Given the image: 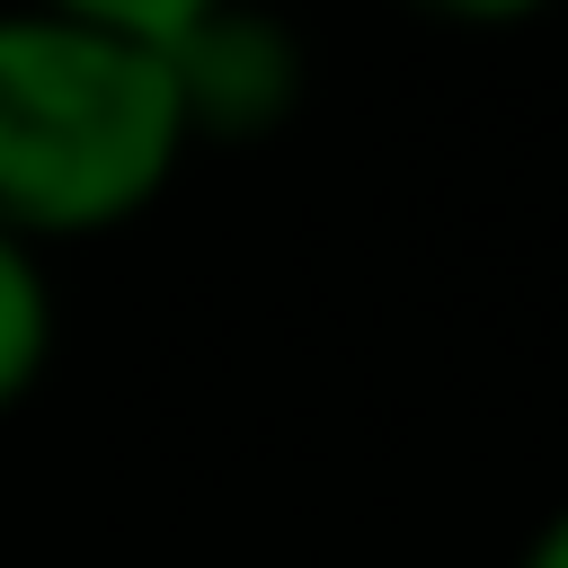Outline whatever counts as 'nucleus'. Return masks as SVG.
<instances>
[{
	"instance_id": "f257e3e1",
	"label": "nucleus",
	"mask_w": 568,
	"mask_h": 568,
	"mask_svg": "<svg viewBox=\"0 0 568 568\" xmlns=\"http://www.w3.org/2000/svg\"><path fill=\"white\" fill-rule=\"evenodd\" d=\"M186 160L160 44L0 0V231L71 248L142 222Z\"/></svg>"
},
{
	"instance_id": "f03ea898",
	"label": "nucleus",
	"mask_w": 568,
	"mask_h": 568,
	"mask_svg": "<svg viewBox=\"0 0 568 568\" xmlns=\"http://www.w3.org/2000/svg\"><path fill=\"white\" fill-rule=\"evenodd\" d=\"M160 62H169V89H178V115H186V151H204V142H266L302 106V44L257 0L204 9L186 36L160 44Z\"/></svg>"
},
{
	"instance_id": "7ed1b4c3",
	"label": "nucleus",
	"mask_w": 568,
	"mask_h": 568,
	"mask_svg": "<svg viewBox=\"0 0 568 568\" xmlns=\"http://www.w3.org/2000/svg\"><path fill=\"white\" fill-rule=\"evenodd\" d=\"M53 337H62L53 266H44V248H27V240H9V231H0V417L44 382Z\"/></svg>"
},
{
	"instance_id": "20e7f679",
	"label": "nucleus",
	"mask_w": 568,
	"mask_h": 568,
	"mask_svg": "<svg viewBox=\"0 0 568 568\" xmlns=\"http://www.w3.org/2000/svg\"><path fill=\"white\" fill-rule=\"evenodd\" d=\"M27 9H53V18H80V27H106V36H133V44H169L186 36L204 9L222 0H27Z\"/></svg>"
},
{
	"instance_id": "39448f33",
	"label": "nucleus",
	"mask_w": 568,
	"mask_h": 568,
	"mask_svg": "<svg viewBox=\"0 0 568 568\" xmlns=\"http://www.w3.org/2000/svg\"><path fill=\"white\" fill-rule=\"evenodd\" d=\"M399 9H426V18H444V27H524V18H541L550 0H399Z\"/></svg>"
},
{
	"instance_id": "423d86ee",
	"label": "nucleus",
	"mask_w": 568,
	"mask_h": 568,
	"mask_svg": "<svg viewBox=\"0 0 568 568\" xmlns=\"http://www.w3.org/2000/svg\"><path fill=\"white\" fill-rule=\"evenodd\" d=\"M515 568H568V506H550V515H541V524L524 532Z\"/></svg>"
}]
</instances>
